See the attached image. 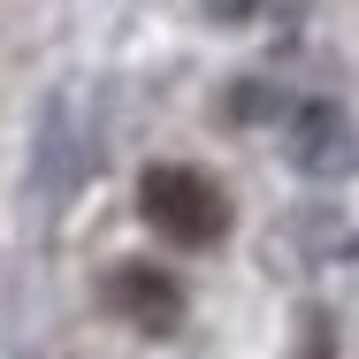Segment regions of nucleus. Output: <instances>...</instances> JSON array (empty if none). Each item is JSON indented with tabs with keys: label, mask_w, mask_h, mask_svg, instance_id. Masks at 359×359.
<instances>
[{
	"label": "nucleus",
	"mask_w": 359,
	"mask_h": 359,
	"mask_svg": "<svg viewBox=\"0 0 359 359\" xmlns=\"http://www.w3.org/2000/svg\"><path fill=\"white\" fill-rule=\"evenodd\" d=\"M290 153H298V161H313V168H337V161H344V107H329V100H321V107H306V115H298V130H290Z\"/></svg>",
	"instance_id": "obj_3"
},
{
	"label": "nucleus",
	"mask_w": 359,
	"mask_h": 359,
	"mask_svg": "<svg viewBox=\"0 0 359 359\" xmlns=\"http://www.w3.org/2000/svg\"><path fill=\"white\" fill-rule=\"evenodd\" d=\"M107 306L145 329V337H168L176 321H184V283L168 276V268H145V260H123L115 276H107Z\"/></svg>",
	"instance_id": "obj_2"
},
{
	"label": "nucleus",
	"mask_w": 359,
	"mask_h": 359,
	"mask_svg": "<svg viewBox=\"0 0 359 359\" xmlns=\"http://www.w3.org/2000/svg\"><path fill=\"white\" fill-rule=\"evenodd\" d=\"M138 215H145V229L168 237V245H222L229 199H222V184L207 168L161 161V168H145V184H138Z\"/></svg>",
	"instance_id": "obj_1"
}]
</instances>
